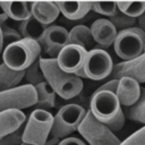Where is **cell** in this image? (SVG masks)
Returning <instances> with one entry per match:
<instances>
[{"mask_svg":"<svg viewBox=\"0 0 145 145\" xmlns=\"http://www.w3.org/2000/svg\"><path fill=\"white\" fill-rule=\"evenodd\" d=\"M125 120H126V117H125L123 110H121L113 119H111L110 121H108V122L104 123V125H105L112 133H114V131L121 130V128H122L123 125H125Z\"/></svg>","mask_w":145,"mask_h":145,"instance_id":"cell-31","label":"cell"},{"mask_svg":"<svg viewBox=\"0 0 145 145\" xmlns=\"http://www.w3.org/2000/svg\"><path fill=\"white\" fill-rule=\"evenodd\" d=\"M0 8L8 18L16 22H24L32 17L31 14V2L26 1H6L0 2Z\"/></svg>","mask_w":145,"mask_h":145,"instance_id":"cell-18","label":"cell"},{"mask_svg":"<svg viewBox=\"0 0 145 145\" xmlns=\"http://www.w3.org/2000/svg\"><path fill=\"white\" fill-rule=\"evenodd\" d=\"M24 75L25 71H16L8 68L5 63H0V92H7L18 87Z\"/></svg>","mask_w":145,"mask_h":145,"instance_id":"cell-19","label":"cell"},{"mask_svg":"<svg viewBox=\"0 0 145 145\" xmlns=\"http://www.w3.org/2000/svg\"><path fill=\"white\" fill-rule=\"evenodd\" d=\"M138 28L145 33V12L138 17Z\"/></svg>","mask_w":145,"mask_h":145,"instance_id":"cell-34","label":"cell"},{"mask_svg":"<svg viewBox=\"0 0 145 145\" xmlns=\"http://www.w3.org/2000/svg\"><path fill=\"white\" fill-rule=\"evenodd\" d=\"M48 26L39 23L35 18L29 17L28 19L20 22L19 24V34L23 39H31L40 43L42 36Z\"/></svg>","mask_w":145,"mask_h":145,"instance_id":"cell-21","label":"cell"},{"mask_svg":"<svg viewBox=\"0 0 145 145\" xmlns=\"http://www.w3.org/2000/svg\"><path fill=\"white\" fill-rule=\"evenodd\" d=\"M113 61L111 56L102 49H91L87 51L83 71L85 78L93 80H101L110 76L113 69Z\"/></svg>","mask_w":145,"mask_h":145,"instance_id":"cell-7","label":"cell"},{"mask_svg":"<svg viewBox=\"0 0 145 145\" xmlns=\"http://www.w3.org/2000/svg\"><path fill=\"white\" fill-rule=\"evenodd\" d=\"M59 145H86L80 138L77 137H67L59 142Z\"/></svg>","mask_w":145,"mask_h":145,"instance_id":"cell-33","label":"cell"},{"mask_svg":"<svg viewBox=\"0 0 145 145\" xmlns=\"http://www.w3.org/2000/svg\"><path fill=\"white\" fill-rule=\"evenodd\" d=\"M110 79H119L121 77H130L138 84L145 83V51L139 57L129 60L121 61L113 66Z\"/></svg>","mask_w":145,"mask_h":145,"instance_id":"cell-12","label":"cell"},{"mask_svg":"<svg viewBox=\"0 0 145 145\" xmlns=\"http://www.w3.org/2000/svg\"><path fill=\"white\" fill-rule=\"evenodd\" d=\"M118 86V79H110L109 82H105L103 85H101L100 87L96 88L95 92H101V91H109L116 94V89Z\"/></svg>","mask_w":145,"mask_h":145,"instance_id":"cell-32","label":"cell"},{"mask_svg":"<svg viewBox=\"0 0 145 145\" xmlns=\"http://www.w3.org/2000/svg\"><path fill=\"white\" fill-rule=\"evenodd\" d=\"M85 114L86 110L82 105L75 103L63 105L53 117V123L49 137L58 138L60 140L67 138L70 134L78 129V126Z\"/></svg>","mask_w":145,"mask_h":145,"instance_id":"cell-3","label":"cell"},{"mask_svg":"<svg viewBox=\"0 0 145 145\" xmlns=\"http://www.w3.org/2000/svg\"><path fill=\"white\" fill-rule=\"evenodd\" d=\"M123 113H126L128 119L145 125V88L144 87H140V94L136 103L133 104L131 106L126 108Z\"/></svg>","mask_w":145,"mask_h":145,"instance_id":"cell-23","label":"cell"},{"mask_svg":"<svg viewBox=\"0 0 145 145\" xmlns=\"http://www.w3.org/2000/svg\"><path fill=\"white\" fill-rule=\"evenodd\" d=\"M23 131L24 126L0 139V145H20L23 143Z\"/></svg>","mask_w":145,"mask_h":145,"instance_id":"cell-30","label":"cell"},{"mask_svg":"<svg viewBox=\"0 0 145 145\" xmlns=\"http://www.w3.org/2000/svg\"><path fill=\"white\" fill-rule=\"evenodd\" d=\"M120 145H145V126L128 136Z\"/></svg>","mask_w":145,"mask_h":145,"instance_id":"cell-29","label":"cell"},{"mask_svg":"<svg viewBox=\"0 0 145 145\" xmlns=\"http://www.w3.org/2000/svg\"><path fill=\"white\" fill-rule=\"evenodd\" d=\"M116 5L120 12L135 19L145 12V1H118Z\"/></svg>","mask_w":145,"mask_h":145,"instance_id":"cell-24","label":"cell"},{"mask_svg":"<svg viewBox=\"0 0 145 145\" xmlns=\"http://www.w3.org/2000/svg\"><path fill=\"white\" fill-rule=\"evenodd\" d=\"M2 50H3V48H2V39H1V31H0V56L2 53Z\"/></svg>","mask_w":145,"mask_h":145,"instance_id":"cell-37","label":"cell"},{"mask_svg":"<svg viewBox=\"0 0 145 145\" xmlns=\"http://www.w3.org/2000/svg\"><path fill=\"white\" fill-rule=\"evenodd\" d=\"M56 5L59 11L69 20L82 19L92 9V2L89 1H58Z\"/></svg>","mask_w":145,"mask_h":145,"instance_id":"cell-17","label":"cell"},{"mask_svg":"<svg viewBox=\"0 0 145 145\" xmlns=\"http://www.w3.org/2000/svg\"><path fill=\"white\" fill-rule=\"evenodd\" d=\"M144 51H145V48H144Z\"/></svg>","mask_w":145,"mask_h":145,"instance_id":"cell-39","label":"cell"},{"mask_svg":"<svg viewBox=\"0 0 145 145\" xmlns=\"http://www.w3.org/2000/svg\"><path fill=\"white\" fill-rule=\"evenodd\" d=\"M89 29L94 42H96L102 48H109L112 45L118 34V31L108 18H99L94 20Z\"/></svg>","mask_w":145,"mask_h":145,"instance_id":"cell-13","label":"cell"},{"mask_svg":"<svg viewBox=\"0 0 145 145\" xmlns=\"http://www.w3.org/2000/svg\"><path fill=\"white\" fill-rule=\"evenodd\" d=\"M59 142H60V139H58V138H52V137H49V138H48V140L45 142V144H44V145H59Z\"/></svg>","mask_w":145,"mask_h":145,"instance_id":"cell-35","label":"cell"},{"mask_svg":"<svg viewBox=\"0 0 145 145\" xmlns=\"http://www.w3.org/2000/svg\"><path fill=\"white\" fill-rule=\"evenodd\" d=\"M41 45L31 39H20L2 50V63L16 71H24L33 62L40 59Z\"/></svg>","mask_w":145,"mask_h":145,"instance_id":"cell-2","label":"cell"},{"mask_svg":"<svg viewBox=\"0 0 145 145\" xmlns=\"http://www.w3.org/2000/svg\"><path fill=\"white\" fill-rule=\"evenodd\" d=\"M8 19V17H7V15L6 14H0V25H3L5 24V22Z\"/></svg>","mask_w":145,"mask_h":145,"instance_id":"cell-36","label":"cell"},{"mask_svg":"<svg viewBox=\"0 0 145 145\" xmlns=\"http://www.w3.org/2000/svg\"><path fill=\"white\" fill-rule=\"evenodd\" d=\"M25 75H24V78L25 80L27 82L26 85H31V86H36L37 84H41L43 82H45L44 79V76H43V72L41 70V67H40V61L39 59L33 62L28 68H26L25 70Z\"/></svg>","mask_w":145,"mask_h":145,"instance_id":"cell-25","label":"cell"},{"mask_svg":"<svg viewBox=\"0 0 145 145\" xmlns=\"http://www.w3.org/2000/svg\"><path fill=\"white\" fill-rule=\"evenodd\" d=\"M26 121V116L22 110L8 109L0 112V139L16 131Z\"/></svg>","mask_w":145,"mask_h":145,"instance_id":"cell-16","label":"cell"},{"mask_svg":"<svg viewBox=\"0 0 145 145\" xmlns=\"http://www.w3.org/2000/svg\"><path fill=\"white\" fill-rule=\"evenodd\" d=\"M31 14L39 23L48 26L58 18L60 11L53 1H35L31 2Z\"/></svg>","mask_w":145,"mask_h":145,"instance_id":"cell-15","label":"cell"},{"mask_svg":"<svg viewBox=\"0 0 145 145\" xmlns=\"http://www.w3.org/2000/svg\"><path fill=\"white\" fill-rule=\"evenodd\" d=\"M53 116L48 110L35 109L31 112L23 131V143L44 145L50 136Z\"/></svg>","mask_w":145,"mask_h":145,"instance_id":"cell-4","label":"cell"},{"mask_svg":"<svg viewBox=\"0 0 145 145\" xmlns=\"http://www.w3.org/2000/svg\"><path fill=\"white\" fill-rule=\"evenodd\" d=\"M112 45L116 54L123 61L133 60L144 52L145 33L135 26L119 31Z\"/></svg>","mask_w":145,"mask_h":145,"instance_id":"cell-5","label":"cell"},{"mask_svg":"<svg viewBox=\"0 0 145 145\" xmlns=\"http://www.w3.org/2000/svg\"><path fill=\"white\" fill-rule=\"evenodd\" d=\"M0 31H1V39H2V48L5 49L9 44L17 42L22 39L20 34L18 31L7 26V25H0Z\"/></svg>","mask_w":145,"mask_h":145,"instance_id":"cell-28","label":"cell"},{"mask_svg":"<svg viewBox=\"0 0 145 145\" xmlns=\"http://www.w3.org/2000/svg\"><path fill=\"white\" fill-rule=\"evenodd\" d=\"M20 145H32V144H26V143H22Z\"/></svg>","mask_w":145,"mask_h":145,"instance_id":"cell-38","label":"cell"},{"mask_svg":"<svg viewBox=\"0 0 145 145\" xmlns=\"http://www.w3.org/2000/svg\"><path fill=\"white\" fill-rule=\"evenodd\" d=\"M36 93L31 85H22L7 92H0V112L8 109H25L35 105Z\"/></svg>","mask_w":145,"mask_h":145,"instance_id":"cell-9","label":"cell"},{"mask_svg":"<svg viewBox=\"0 0 145 145\" xmlns=\"http://www.w3.org/2000/svg\"><path fill=\"white\" fill-rule=\"evenodd\" d=\"M68 44H76L84 48L86 51L94 43L89 27L85 25H76L68 32Z\"/></svg>","mask_w":145,"mask_h":145,"instance_id":"cell-20","label":"cell"},{"mask_svg":"<svg viewBox=\"0 0 145 145\" xmlns=\"http://www.w3.org/2000/svg\"><path fill=\"white\" fill-rule=\"evenodd\" d=\"M140 94L139 84L130 77H121L118 79V86L116 89V96L120 103L126 108L136 103Z\"/></svg>","mask_w":145,"mask_h":145,"instance_id":"cell-14","label":"cell"},{"mask_svg":"<svg viewBox=\"0 0 145 145\" xmlns=\"http://www.w3.org/2000/svg\"><path fill=\"white\" fill-rule=\"evenodd\" d=\"M39 61L45 82L61 99L70 100L83 91L84 84L82 79L76 75L67 74L61 70L56 59L40 57Z\"/></svg>","mask_w":145,"mask_h":145,"instance_id":"cell-1","label":"cell"},{"mask_svg":"<svg viewBox=\"0 0 145 145\" xmlns=\"http://www.w3.org/2000/svg\"><path fill=\"white\" fill-rule=\"evenodd\" d=\"M77 130L89 145H120L121 143L104 123L94 118L89 110L86 111Z\"/></svg>","mask_w":145,"mask_h":145,"instance_id":"cell-6","label":"cell"},{"mask_svg":"<svg viewBox=\"0 0 145 145\" xmlns=\"http://www.w3.org/2000/svg\"><path fill=\"white\" fill-rule=\"evenodd\" d=\"M87 51L76 44H67L57 56L56 60L61 70L75 75L84 66Z\"/></svg>","mask_w":145,"mask_h":145,"instance_id":"cell-10","label":"cell"},{"mask_svg":"<svg viewBox=\"0 0 145 145\" xmlns=\"http://www.w3.org/2000/svg\"><path fill=\"white\" fill-rule=\"evenodd\" d=\"M92 10L103 16L111 17L118 11V8L116 2L112 1H96V2H92Z\"/></svg>","mask_w":145,"mask_h":145,"instance_id":"cell-27","label":"cell"},{"mask_svg":"<svg viewBox=\"0 0 145 145\" xmlns=\"http://www.w3.org/2000/svg\"><path fill=\"white\" fill-rule=\"evenodd\" d=\"M34 88L36 93V109L46 110L56 105V93L46 82L37 84L36 86H34Z\"/></svg>","mask_w":145,"mask_h":145,"instance_id":"cell-22","label":"cell"},{"mask_svg":"<svg viewBox=\"0 0 145 145\" xmlns=\"http://www.w3.org/2000/svg\"><path fill=\"white\" fill-rule=\"evenodd\" d=\"M109 22L116 27V29H120V31H123V29H127V28H130V27H134L135 23H136V19L135 18H131V17H128L126 16L125 14L120 12L119 10L111 17L108 18Z\"/></svg>","mask_w":145,"mask_h":145,"instance_id":"cell-26","label":"cell"},{"mask_svg":"<svg viewBox=\"0 0 145 145\" xmlns=\"http://www.w3.org/2000/svg\"><path fill=\"white\" fill-rule=\"evenodd\" d=\"M68 31L60 25L48 26L42 40L40 41L41 49L45 51L50 58L56 59L59 52L68 44Z\"/></svg>","mask_w":145,"mask_h":145,"instance_id":"cell-11","label":"cell"},{"mask_svg":"<svg viewBox=\"0 0 145 145\" xmlns=\"http://www.w3.org/2000/svg\"><path fill=\"white\" fill-rule=\"evenodd\" d=\"M121 110V105L114 93L109 91L93 93L91 97L89 111L100 122L106 123L113 119Z\"/></svg>","mask_w":145,"mask_h":145,"instance_id":"cell-8","label":"cell"}]
</instances>
